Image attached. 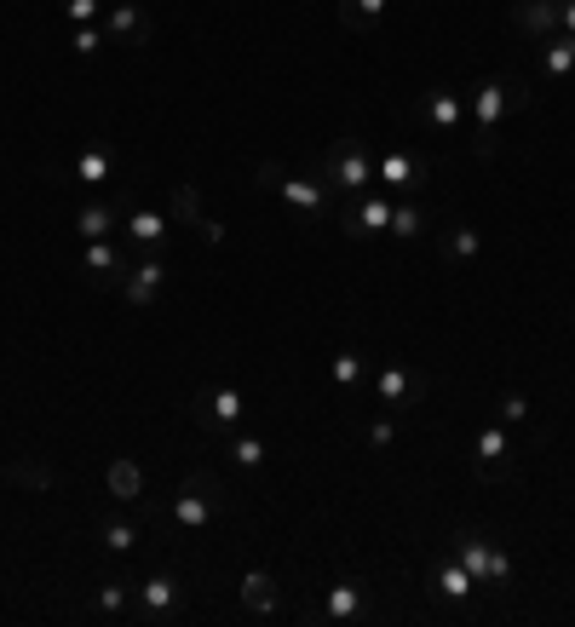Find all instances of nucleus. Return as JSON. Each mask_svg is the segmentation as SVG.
Listing matches in <instances>:
<instances>
[{
  "label": "nucleus",
  "instance_id": "obj_1",
  "mask_svg": "<svg viewBox=\"0 0 575 627\" xmlns=\"http://www.w3.org/2000/svg\"><path fill=\"white\" fill-rule=\"evenodd\" d=\"M506 110H529V87H506V81H483L472 93V150L483 162L495 156V133H501Z\"/></svg>",
  "mask_w": 575,
  "mask_h": 627
},
{
  "label": "nucleus",
  "instance_id": "obj_2",
  "mask_svg": "<svg viewBox=\"0 0 575 627\" xmlns=\"http://www.w3.org/2000/svg\"><path fill=\"white\" fill-rule=\"evenodd\" d=\"M328 185L345 190V196H363L374 185V150L363 139H345L334 156H328Z\"/></svg>",
  "mask_w": 575,
  "mask_h": 627
},
{
  "label": "nucleus",
  "instance_id": "obj_3",
  "mask_svg": "<svg viewBox=\"0 0 575 627\" xmlns=\"http://www.w3.org/2000/svg\"><path fill=\"white\" fill-rule=\"evenodd\" d=\"M455 558H460V570L472 581H512V553H501L495 541H483V535H455Z\"/></svg>",
  "mask_w": 575,
  "mask_h": 627
},
{
  "label": "nucleus",
  "instance_id": "obj_4",
  "mask_svg": "<svg viewBox=\"0 0 575 627\" xmlns=\"http://www.w3.org/2000/svg\"><path fill=\"white\" fill-rule=\"evenodd\" d=\"M259 179H265V185L276 190V196H282V202H288V208H299L305 213V219H322V213H328V190L317 185V179H288V173H282V167H259Z\"/></svg>",
  "mask_w": 575,
  "mask_h": 627
},
{
  "label": "nucleus",
  "instance_id": "obj_5",
  "mask_svg": "<svg viewBox=\"0 0 575 627\" xmlns=\"http://www.w3.org/2000/svg\"><path fill=\"white\" fill-rule=\"evenodd\" d=\"M472 466H478L483 484L512 478V438H506V426H483L478 443H472Z\"/></svg>",
  "mask_w": 575,
  "mask_h": 627
},
{
  "label": "nucleus",
  "instance_id": "obj_6",
  "mask_svg": "<svg viewBox=\"0 0 575 627\" xmlns=\"http://www.w3.org/2000/svg\"><path fill=\"white\" fill-rule=\"evenodd\" d=\"M207 518H213V484L196 472V478L184 484V495L173 501V524H179V530H202Z\"/></svg>",
  "mask_w": 575,
  "mask_h": 627
},
{
  "label": "nucleus",
  "instance_id": "obj_7",
  "mask_svg": "<svg viewBox=\"0 0 575 627\" xmlns=\"http://www.w3.org/2000/svg\"><path fill=\"white\" fill-rule=\"evenodd\" d=\"M374 185H391V190L426 185V162H420V156H403V150H391V156H374Z\"/></svg>",
  "mask_w": 575,
  "mask_h": 627
},
{
  "label": "nucleus",
  "instance_id": "obj_8",
  "mask_svg": "<svg viewBox=\"0 0 575 627\" xmlns=\"http://www.w3.org/2000/svg\"><path fill=\"white\" fill-rule=\"evenodd\" d=\"M196 420H202V432H225L242 420V386H219V392L196 403Z\"/></svg>",
  "mask_w": 575,
  "mask_h": 627
},
{
  "label": "nucleus",
  "instance_id": "obj_9",
  "mask_svg": "<svg viewBox=\"0 0 575 627\" xmlns=\"http://www.w3.org/2000/svg\"><path fill=\"white\" fill-rule=\"evenodd\" d=\"M420 116L432 121L437 133H460V121H466V98L449 93V87H432V93L420 98Z\"/></svg>",
  "mask_w": 575,
  "mask_h": 627
},
{
  "label": "nucleus",
  "instance_id": "obj_10",
  "mask_svg": "<svg viewBox=\"0 0 575 627\" xmlns=\"http://www.w3.org/2000/svg\"><path fill=\"white\" fill-rule=\"evenodd\" d=\"M161 282H167V265L161 259H144V265H133L121 277V294H127V305H150L161 294Z\"/></svg>",
  "mask_w": 575,
  "mask_h": 627
},
{
  "label": "nucleus",
  "instance_id": "obj_11",
  "mask_svg": "<svg viewBox=\"0 0 575 627\" xmlns=\"http://www.w3.org/2000/svg\"><path fill=\"white\" fill-rule=\"evenodd\" d=\"M512 24L524 29V35H535V41H547V35H558V0H518L512 6Z\"/></svg>",
  "mask_w": 575,
  "mask_h": 627
},
{
  "label": "nucleus",
  "instance_id": "obj_12",
  "mask_svg": "<svg viewBox=\"0 0 575 627\" xmlns=\"http://www.w3.org/2000/svg\"><path fill=\"white\" fill-rule=\"evenodd\" d=\"M104 29H110L115 41H144V35H150V18H144L138 0H115L110 18H104Z\"/></svg>",
  "mask_w": 575,
  "mask_h": 627
},
{
  "label": "nucleus",
  "instance_id": "obj_13",
  "mask_svg": "<svg viewBox=\"0 0 575 627\" xmlns=\"http://www.w3.org/2000/svg\"><path fill=\"white\" fill-rule=\"evenodd\" d=\"M184 587L173 576H144V587H138V604H144V616H167V610H179Z\"/></svg>",
  "mask_w": 575,
  "mask_h": 627
},
{
  "label": "nucleus",
  "instance_id": "obj_14",
  "mask_svg": "<svg viewBox=\"0 0 575 627\" xmlns=\"http://www.w3.org/2000/svg\"><path fill=\"white\" fill-rule=\"evenodd\" d=\"M345 231H351V236H380V231H391V202H386V196H363V202H357V213L345 219Z\"/></svg>",
  "mask_w": 575,
  "mask_h": 627
},
{
  "label": "nucleus",
  "instance_id": "obj_15",
  "mask_svg": "<svg viewBox=\"0 0 575 627\" xmlns=\"http://www.w3.org/2000/svg\"><path fill=\"white\" fill-rule=\"evenodd\" d=\"M363 587H357V581H334V587H328V599H322V616H328V622H351V616H363Z\"/></svg>",
  "mask_w": 575,
  "mask_h": 627
},
{
  "label": "nucleus",
  "instance_id": "obj_16",
  "mask_svg": "<svg viewBox=\"0 0 575 627\" xmlns=\"http://www.w3.org/2000/svg\"><path fill=\"white\" fill-rule=\"evenodd\" d=\"M541 75H552V81L575 75V35H547V47H541Z\"/></svg>",
  "mask_w": 575,
  "mask_h": 627
},
{
  "label": "nucleus",
  "instance_id": "obj_17",
  "mask_svg": "<svg viewBox=\"0 0 575 627\" xmlns=\"http://www.w3.org/2000/svg\"><path fill=\"white\" fill-rule=\"evenodd\" d=\"M374 380H380V403H386V409H403V403L414 397V374L403 369V363H386Z\"/></svg>",
  "mask_w": 575,
  "mask_h": 627
},
{
  "label": "nucleus",
  "instance_id": "obj_18",
  "mask_svg": "<svg viewBox=\"0 0 575 627\" xmlns=\"http://www.w3.org/2000/svg\"><path fill=\"white\" fill-rule=\"evenodd\" d=\"M276 599H282V593H276V581L265 576V570H248V576H242V604H248L253 616H271Z\"/></svg>",
  "mask_w": 575,
  "mask_h": 627
},
{
  "label": "nucleus",
  "instance_id": "obj_19",
  "mask_svg": "<svg viewBox=\"0 0 575 627\" xmlns=\"http://www.w3.org/2000/svg\"><path fill=\"white\" fill-rule=\"evenodd\" d=\"M104 489H110L115 501H138V495H144V472H138V461H110Z\"/></svg>",
  "mask_w": 575,
  "mask_h": 627
},
{
  "label": "nucleus",
  "instance_id": "obj_20",
  "mask_svg": "<svg viewBox=\"0 0 575 627\" xmlns=\"http://www.w3.org/2000/svg\"><path fill=\"white\" fill-rule=\"evenodd\" d=\"M472 587H478V581L460 570V558H443V564H437V593H443L449 604H466L472 599Z\"/></svg>",
  "mask_w": 575,
  "mask_h": 627
},
{
  "label": "nucleus",
  "instance_id": "obj_21",
  "mask_svg": "<svg viewBox=\"0 0 575 627\" xmlns=\"http://www.w3.org/2000/svg\"><path fill=\"white\" fill-rule=\"evenodd\" d=\"M167 219H173V225H202V219H207V213H202V190H196V185H173Z\"/></svg>",
  "mask_w": 575,
  "mask_h": 627
},
{
  "label": "nucleus",
  "instance_id": "obj_22",
  "mask_svg": "<svg viewBox=\"0 0 575 627\" xmlns=\"http://www.w3.org/2000/svg\"><path fill=\"white\" fill-rule=\"evenodd\" d=\"M167 225H173L167 213H150V208L127 213V236H133V242H144V248H156L161 236H167Z\"/></svg>",
  "mask_w": 575,
  "mask_h": 627
},
{
  "label": "nucleus",
  "instance_id": "obj_23",
  "mask_svg": "<svg viewBox=\"0 0 575 627\" xmlns=\"http://www.w3.org/2000/svg\"><path fill=\"white\" fill-rule=\"evenodd\" d=\"M380 12H386V0H340V24L351 35H363V29L380 24Z\"/></svg>",
  "mask_w": 575,
  "mask_h": 627
},
{
  "label": "nucleus",
  "instance_id": "obj_24",
  "mask_svg": "<svg viewBox=\"0 0 575 627\" xmlns=\"http://www.w3.org/2000/svg\"><path fill=\"white\" fill-rule=\"evenodd\" d=\"M6 484H23V489H58V472L41 461H12L6 466Z\"/></svg>",
  "mask_w": 575,
  "mask_h": 627
},
{
  "label": "nucleus",
  "instance_id": "obj_25",
  "mask_svg": "<svg viewBox=\"0 0 575 627\" xmlns=\"http://www.w3.org/2000/svg\"><path fill=\"white\" fill-rule=\"evenodd\" d=\"M87 271H98L104 282H121L127 277V265H121V254H115L110 242L98 236V242H87Z\"/></svg>",
  "mask_w": 575,
  "mask_h": 627
},
{
  "label": "nucleus",
  "instance_id": "obj_26",
  "mask_svg": "<svg viewBox=\"0 0 575 627\" xmlns=\"http://www.w3.org/2000/svg\"><path fill=\"white\" fill-rule=\"evenodd\" d=\"M110 167H115V156L104 144H92V150H81V162H75V179H81V185H104Z\"/></svg>",
  "mask_w": 575,
  "mask_h": 627
},
{
  "label": "nucleus",
  "instance_id": "obj_27",
  "mask_svg": "<svg viewBox=\"0 0 575 627\" xmlns=\"http://www.w3.org/2000/svg\"><path fill=\"white\" fill-rule=\"evenodd\" d=\"M75 231L87 236V242H98V236H110V231H115V213L104 208V202H87V208L75 213Z\"/></svg>",
  "mask_w": 575,
  "mask_h": 627
},
{
  "label": "nucleus",
  "instance_id": "obj_28",
  "mask_svg": "<svg viewBox=\"0 0 575 627\" xmlns=\"http://www.w3.org/2000/svg\"><path fill=\"white\" fill-rule=\"evenodd\" d=\"M420 231H426V213L414 208V202H397V208H391V236H403V242H414Z\"/></svg>",
  "mask_w": 575,
  "mask_h": 627
},
{
  "label": "nucleus",
  "instance_id": "obj_29",
  "mask_svg": "<svg viewBox=\"0 0 575 627\" xmlns=\"http://www.w3.org/2000/svg\"><path fill=\"white\" fill-rule=\"evenodd\" d=\"M98 541H104L110 553H133V547H138V530H133V524H121V518H104Z\"/></svg>",
  "mask_w": 575,
  "mask_h": 627
},
{
  "label": "nucleus",
  "instance_id": "obj_30",
  "mask_svg": "<svg viewBox=\"0 0 575 627\" xmlns=\"http://www.w3.org/2000/svg\"><path fill=\"white\" fill-rule=\"evenodd\" d=\"M478 254H483V236L472 225H455L449 231V259H478Z\"/></svg>",
  "mask_w": 575,
  "mask_h": 627
},
{
  "label": "nucleus",
  "instance_id": "obj_31",
  "mask_svg": "<svg viewBox=\"0 0 575 627\" xmlns=\"http://www.w3.org/2000/svg\"><path fill=\"white\" fill-rule=\"evenodd\" d=\"M98 47H104V29H98V24H75V35H69V52H75V58H92Z\"/></svg>",
  "mask_w": 575,
  "mask_h": 627
},
{
  "label": "nucleus",
  "instance_id": "obj_32",
  "mask_svg": "<svg viewBox=\"0 0 575 627\" xmlns=\"http://www.w3.org/2000/svg\"><path fill=\"white\" fill-rule=\"evenodd\" d=\"M363 380V357L357 351H334V386H357Z\"/></svg>",
  "mask_w": 575,
  "mask_h": 627
},
{
  "label": "nucleus",
  "instance_id": "obj_33",
  "mask_svg": "<svg viewBox=\"0 0 575 627\" xmlns=\"http://www.w3.org/2000/svg\"><path fill=\"white\" fill-rule=\"evenodd\" d=\"M495 415H501V426H524V420H529V397L524 392H506Z\"/></svg>",
  "mask_w": 575,
  "mask_h": 627
},
{
  "label": "nucleus",
  "instance_id": "obj_34",
  "mask_svg": "<svg viewBox=\"0 0 575 627\" xmlns=\"http://www.w3.org/2000/svg\"><path fill=\"white\" fill-rule=\"evenodd\" d=\"M64 18L69 24H98L104 18V0H64Z\"/></svg>",
  "mask_w": 575,
  "mask_h": 627
},
{
  "label": "nucleus",
  "instance_id": "obj_35",
  "mask_svg": "<svg viewBox=\"0 0 575 627\" xmlns=\"http://www.w3.org/2000/svg\"><path fill=\"white\" fill-rule=\"evenodd\" d=\"M230 461H242V466H265V443H259V438H236V443H230Z\"/></svg>",
  "mask_w": 575,
  "mask_h": 627
},
{
  "label": "nucleus",
  "instance_id": "obj_36",
  "mask_svg": "<svg viewBox=\"0 0 575 627\" xmlns=\"http://www.w3.org/2000/svg\"><path fill=\"white\" fill-rule=\"evenodd\" d=\"M368 443H374V449H391V443H397V426H391V420H374V426H368Z\"/></svg>",
  "mask_w": 575,
  "mask_h": 627
},
{
  "label": "nucleus",
  "instance_id": "obj_37",
  "mask_svg": "<svg viewBox=\"0 0 575 627\" xmlns=\"http://www.w3.org/2000/svg\"><path fill=\"white\" fill-rule=\"evenodd\" d=\"M121 604H127V593H121V587H115V581H104V587H98V610H104V616H110V610H121Z\"/></svg>",
  "mask_w": 575,
  "mask_h": 627
},
{
  "label": "nucleus",
  "instance_id": "obj_38",
  "mask_svg": "<svg viewBox=\"0 0 575 627\" xmlns=\"http://www.w3.org/2000/svg\"><path fill=\"white\" fill-rule=\"evenodd\" d=\"M558 29H564V35H575V0H558Z\"/></svg>",
  "mask_w": 575,
  "mask_h": 627
},
{
  "label": "nucleus",
  "instance_id": "obj_39",
  "mask_svg": "<svg viewBox=\"0 0 575 627\" xmlns=\"http://www.w3.org/2000/svg\"><path fill=\"white\" fill-rule=\"evenodd\" d=\"M196 231H202L207 242H213V248H219V242H225V225H219V219H202V225H196Z\"/></svg>",
  "mask_w": 575,
  "mask_h": 627
}]
</instances>
